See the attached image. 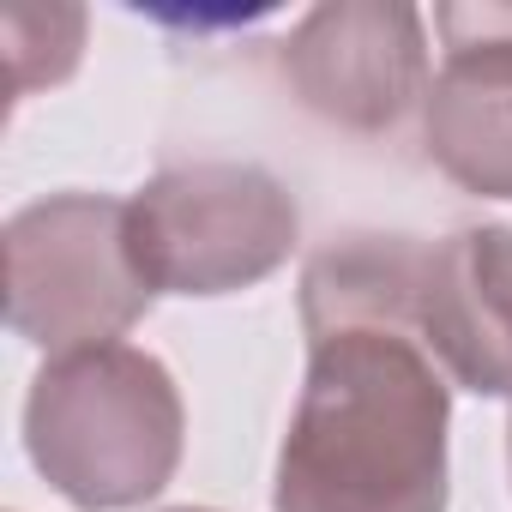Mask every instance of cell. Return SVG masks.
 <instances>
[{"mask_svg":"<svg viewBox=\"0 0 512 512\" xmlns=\"http://www.w3.org/2000/svg\"><path fill=\"white\" fill-rule=\"evenodd\" d=\"M506 452H512V422H506Z\"/></svg>","mask_w":512,"mask_h":512,"instance_id":"obj_10","label":"cell"},{"mask_svg":"<svg viewBox=\"0 0 512 512\" xmlns=\"http://www.w3.org/2000/svg\"><path fill=\"white\" fill-rule=\"evenodd\" d=\"M133 211L109 193H49L7 223V320L55 356L103 350L151 308Z\"/></svg>","mask_w":512,"mask_h":512,"instance_id":"obj_4","label":"cell"},{"mask_svg":"<svg viewBox=\"0 0 512 512\" xmlns=\"http://www.w3.org/2000/svg\"><path fill=\"white\" fill-rule=\"evenodd\" d=\"M79 49H85V13L79 7H13L7 13L13 97H31L43 85H61L79 67Z\"/></svg>","mask_w":512,"mask_h":512,"instance_id":"obj_8","label":"cell"},{"mask_svg":"<svg viewBox=\"0 0 512 512\" xmlns=\"http://www.w3.org/2000/svg\"><path fill=\"white\" fill-rule=\"evenodd\" d=\"M302 326H398L434 368L476 392L512 398V229L470 223L440 241L350 235L302 272Z\"/></svg>","mask_w":512,"mask_h":512,"instance_id":"obj_2","label":"cell"},{"mask_svg":"<svg viewBox=\"0 0 512 512\" xmlns=\"http://www.w3.org/2000/svg\"><path fill=\"white\" fill-rule=\"evenodd\" d=\"M284 79L332 127L386 133L428 97V37L404 0H326L284 43Z\"/></svg>","mask_w":512,"mask_h":512,"instance_id":"obj_6","label":"cell"},{"mask_svg":"<svg viewBox=\"0 0 512 512\" xmlns=\"http://www.w3.org/2000/svg\"><path fill=\"white\" fill-rule=\"evenodd\" d=\"M446 67L422 97L428 157L482 199H512V0L434 13Z\"/></svg>","mask_w":512,"mask_h":512,"instance_id":"obj_7","label":"cell"},{"mask_svg":"<svg viewBox=\"0 0 512 512\" xmlns=\"http://www.w3.org/2000/svg\"><path fill=\"white\" fill-rule=\"evenodd\" d=\"M127 211L139 266L169 296H235L272 278L302 241L296 199L260 163H175Z\"/></svg>","mask_w":512,"mask_h":512,"instance_id":"obj_5","label":"cell"},{"mask_svg":"<svg viewBox=\"0 0 512 512\" xmlns=\"http://www.w3.org/2000/svg\"><path fill=\"white\" fill-rule=\"evenodd\" d=\"M169 512H205V506H169Z\"/></svg>","mask_w":512,"mask_h":512,"instance_id":"obj_9","label":"cell"},{"mask_svg":"<svg viewBox=\"0 0 512 512\" xmlns=\"http://www.w3.org/2000/svg\"><path fill=\"white\" fill-rule=\"evenodd\" d=\"M181 392L151 350L103 344L55 356L25 398V446L43 482L85 512H127L181 464Z\"/></svg>","mask_w":512,"mask_h":512,"instance_id":"obj_3","label":"cell"},{"mask_svg":"<svg viewBox=\"0 0 512 512\" xmlns=\"http://www.w3.org/2000/svg\"><path fill=\"white\" fill-rule=\"evenodd\" d=\"M452 380L398 326L308 338V380L278 452V512H446Z\"/></svg>","mask_w":512,"mask_h":512,"instance_id":"obj_1","label":"cell"}]
</instances>
